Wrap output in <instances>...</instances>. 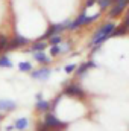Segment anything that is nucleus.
Instances as JSON below:
<instances>
[{"instance_id":"14","label":"nucleus","mask_w":129,"mask_h":131,"mask_svg":"<svg viewBox=\"0 0 129 131\" xmlns=\"http://www.w3.org/2000/svg\"><path fill=\"white\" fill-rule=\"evenodd\" d=\"M36 110H40V111H47V110H50V104H49L47 101H44V99H40V101L36 102Z\"/></svg>"},{"instance_id":"16","label":"nucleus","mask_w":129,"mask_h":131,"mask_svg":"<svg viewBox=\"0 0 129 131\" xmlns=\"http://www.w3.org/2000/svg\"><path fill=\"white\" fill-rule=\"evenodd\" d=\"M18 70L20 72H32V63L29 61H23L18 64Z\"/></svg>"},{"instance_id":"2","label":"nucleus","mask_w":129,"mask_h":131,"mask_svg":"<svg viewBox=\"0 0 129 131\" xmlns=\"http://www.w3.org/2000/svg\"><path fill=\"white\" fill-rule=\"evenodd\" d=\"M99 15H100V14H96V15H88L87 12H82L81 15H78V17H76V20H74V21H71V23H70V28H68V29H71V31L79 29L81 26L88 25V23H91V21L97 20V18H99Z\"/></svg>"},{"instance_id":"17","label":"nucleus","mask_w":129,"mask_h":131,"mask_svg":"<svg viewBox=\"0 0 129 131\" xmlns=\"http://www.w3.org/2000/svg\"><path fill=\"white\" fill-rule=\"evenodd\" d=\"M59 53H62L61 43H59V44H53L52 49H50V55H52V57H56V55H59Z\"/></svg>"},{"instance_id":"1","label":"nucleus","mask_w":129,"mask_h":131,"mask_svg":"<svg viewBox=\"0 0 129 131\" xmlns=\"http://www.w3.org/2000/svg\"><path fill=\"white\" fill-rule=\"evenodd\" d=\"M115 28H117V26H115V23H112V21H109V23L100 26L96 32H94L93 38H91V46H100L102 43H105V41L111 37V34L114 32Z\"/></svg>"},{"instance_id":"12","label":"nucleus","mask_w":129,"mask_h":131,"mask_svg":"<svg viewBox=\"0 0 129 131\" xmlns=\"http://www.w3.org/2000/svg\"><path fill=\"white\" fill-rule=\"evenodd\" d=\"M90 67H96V63L90 61V63H85V64H82L81 67H78V69H76V75H78V76H84V75H85V72H87Z\"/></svg>"},{"instance_id":"5","label":"nucleus","mask_w":129,"mask_h":131,"mask_svg":"<svg viewBox=\"0 0 129 131\" xmlns=\"http://www.w3.org/2000/svg\"><path fill=\"white\" fill-rule=\"evenodd\" d=\"M64 93L68 95V96H76V98H82V96L85 95L84 90H82L79 85H76V84H70L68 87H65Z\"/></svg>"},{"instance_id":"19","label":"nucleus","mask_w":129,"mask_h":131,"mask_svg":"<svg viewBox=\"0 0 129 131\" xmlns=\"http://www.w3.org/2000/svg\"><path fill=\"white\" fill-rule=\"evenodd\" d=\"M96 3L100 6V9H106L112 5V0H97Z\"/></svg>"},{"instance_id":"20","label":"nucleus","mask_w":129,"mask_h":131,"mask_svg":"<svg viewBox=\"0 0 129 131\" xmlns=\"http://www.w3.org/2000/svg\"><path fill=\"white\" fill-rule=\"evenodd\" d=\"M8 44H9V40H8L6 37H3V35H0V50H6V47H8Z\"/></svg>"},{"instance_id":"24","label":"nucleus","mask_w":129,"mask_h":131,"mask_svg":"<svg viewBox=\"0 0 129 131\" xmlns=\"http://www.w3.org/2000/svg\"><path fill=\"white\" fill-rule=\"evenodd\" d=\"M40 99H43V95L41 93H36V101H40Z\"/></svg>"},{"instance_id":"13","label":"nucleus","mask_w":129,"mask_h":131,"mask_svg":"<svg viewBox=\"0 0 129 131\" xmlns=\"http://www.w3.org/2000/svg\"><path fill=\"white\" fill-rule=\"evenodd\" d=\"M46 47H47V43H46V41L43 40V41L33 43V44H32V47H31V49H29L28 52H29V53H32V52H41V50H44Z\"/></svg>"},{"instance_id":"9","label":"nucleus","mask_w":129,"mask_h":131,"mask_svg":"<svg viewBox=\"0 0 129 131\" xmlns=\"http://www.w3.org/2000/svg\"><path fill=\"white\" fill-rule=\"evenodd\" d=\"M17 108V104L11 99H0V111H12Z\"/></svg>"},{"instance_id":"7","label":"nucleus","mask_w":129,"mask_h":131,"mask_svg":"<svg viewBox=\"0 0 129 131\" xmlns=\"http://www.w3.org/2000/svg\"><path fill=\"white\" fill-rule=\"evenodd\" d=\"M129 0H119L114 6H112V9H111V12H109V17H117L119 14H122V11L128 6Z\"/></svg>"},{"instance_id":"8","label":"nucleus","mask_w":129,"mask_h":131,"mask_svg":"<svg viewBox=\"0 0 129 131\" xmlns=\"http://www.w3.org/2000/svg\"><path fill=\"white\" fill-rule=\"evenodd\" d=\"M50 73H52V70H50L49 67H43V69H40V70H33L32 72V78H35V79H41V81H46V79H49Z\"/></svg>"},{"instance_id":"18","label":"nucleus","mask_w":129,"mask_h":131,"mask_svg":"<svg viewBox=\"0 0 129 131\" xmlns=\"http://www.w3.org/2000/svg\"><path fill=\"white\" fill-rule=\"evenodd\" d=\"M49 43L53 46V44H59V43H62V37L59 35V34H56V35H52L50 37V40H49Z\"/></svg>"},{"instance_id":"22","label":"nucleus","mask_w":129,"mask_h":131,"mask_svg":"<svg viewBox=\"0 0 129 131\" xmlns=\"http://www.w3.org/2000/svg\"><path fill=\"white\" fill-rule=\"evenodd\" d=\"M96 2H97V0H87V2H85V6H84V12H87V9H88V8H91Z\"/></svg>"},{"instance_id":"15","label":"nucleus","mask_w":129,"mask_h":131,"mask_svg":"<svg viewBox=\"0 0 129 131\" xmlns=\"http://www.w3.org/2000/svg\"><path fill=\"white\" fill-rule=\"evenodd\" d=\"M0 67H8V69L12 67V61L8 58V55H2L0 57Z\"/></svg>"},{"instance_id":"6","label":"nucleus","mask_w":129,"mask_h":131,"mask_svg":"<svg viewBox=\"0 0 129 131\" xmlns=\"http://www.w3.org/2000/svg\"><path fill=\"white\" fill-rule=\"evenodd\" d=\"M29 43V40H26L24 37H15V38H12V40H9V44H8V47H6V50H11V49H17V47H20V46H24V44H28Z\"/></svg>"},{"instance_id":"4","label":"nucleus","mask_w":129,"mask_h":131,"mask_svg":"<svg viewBox=\"0 0 129 131\" xmlns=\"http://www.w3.org/2000/svg\"><path fill=\"white\" fill-rule=\"evenodd\" d=\"M44 124H46L50 130H62V128H65V124H62L58 117H55V116H53V114H50V113L46 116Z\"/></svg>"},{"instance_id":"11","label":"nucleus","mask_w":129,"mask_h":131,"mask_svg":"<svg viewBox=\"0 0 129 131\" xmlns=\"http://www.w3.org/2000/svg\"><path fill=\"white\" fill-rule=\"evenodd\" d=\"M14 127H15V130H18V131L26 130V128L29 127V119H28V117H20V119L15 121Z\"/></svg>"},{"instance_id":"3","label":"nucleus","mask_w":129,"mask_h":131,"mask_svg":"<svg viewBox=\"0 0 129 131\" xmlns=\"http://www.w3.org/2000/svg\"><path fill=\"white\" fill-rule=\"evenodd\" d=\"M70 20H65V21H62V23H58V25H53L47 32H46V35H44V38H50L52 35H56V34L62 32L64 29H68L70 28Z\"/></svg>"},{"instance_id":"23","label":"nucleus","mask_w":129,"mask_h":131,"mask_svg":"<svg viewBox=\"0 0 129 131\" xmlns=\"http://www.w3.org/2000/svg\"><path fill=\"white\" fill-rule=\"evenodd\" d=\"M123 25L129 29V12H128V17H126V20H125V23H123Z\"/></svg>"},{"instance_id":"10","label":"nucleus","mask_w":129,"mask_h":131,"mask_svg":"<svg viewBox=\"0 0 129 131\" xmlns=\"http://www.w3.org/2000/svg\"><path fill=\"white\" fill-rule=\"evenodd\" d=\"M32 57L35 61H38L41 64H49L50 63V57H47L44 53V50H41V52H32Z\"/></svg>"},{"instance_id":"21","label":"nucleus","mask_w":129,"mask_h":131,"mask_svg":"<svg viewBox=\"0 0 129 131\" xmlns=\"http://www.w3.org/2000/svg\"><path fill=\"white\" fill-rule=\"evenodd\" d=\"M76 69H78V66H76V64H67V66L64 67L65 73H73Z\"/></svg>"}]
</instances>
